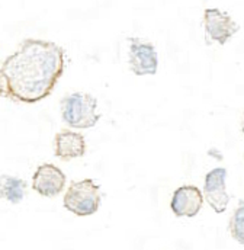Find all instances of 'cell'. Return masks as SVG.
I'll list each match as a JSON object with an SVG mask.
<instances>
[{"mask_svg":"<svg viewBox=\"0 0 244 250\" xmlns=\"http://www.w3.org/2000/svg\"><path fill=\"white\" fill-rule=\"evenodd\" d=\"M65 68L64 48L53 41L26 38L1 62L6 98L37 104L48 98Z\"/></svg>","mask_w":244,"mask_h":250,"instance_id":"cell-1","label":"cell"},{"mask_svg":"<svg viewBox=\"0 0 244 250\" xmlns=\"http://www.w3.org/2000/svg\"><path fill=\"white\" fill-rule=\"evenodd\" d=\"M61 120L70 128L87 129L99 123L98 101L86 92H73L64 96L60 102Z\"/></svg>","mask_w":244,"mask_h":250,"instance_id":"cell-2","label":"cell"},{"mask_svg":"<svg viewBox=\"0 0 244 250\" xmlns=\"http://www.w3.org/2000/svg\"><path fill=\"white\" fill-rule=\"evenodd\" d=\"M102 202L101 188L93 179H81L79 182H71L67 188L62 205L67 211L77 217H89L98 212Z\"/></svg>","mask_w":244,"mask_h":250,"instance_id":"cell-3","label":"cell"},{"mask_svg":"<svg viewBox=\"0 0 244 250\" xmlns=\"http://www.w3.org/2000/svg\"><path fill=\"white\" fill-rule=\"evenodd\" d=\"M203 29L208 44L217 42L225 45L240 31V26L227 12L208 7L203 12Z\"/></svg>","mask_w":244,"mask_h":250,"instance_id":"cell-4","label":"cell"},{"mask_svg":"<svg viewBox=\"0 0 244 250\" xmlns=\"http://www.w3.org/2000/svg\"><path fill=\"white\" fill-rule=\"evenodd\" d=\"M128 65L135 76H153L159 68L156 47L141 38H128Z\"/></svg>","mask_w":244,"mask_h":250,"instance_id":"cell-5","label":"cell"},{"mask_svg":"<svg viewBox=\"0 0 244 250\" xmlns=\"http://www.w3.org/2000/svg\"><path fill=\"white\" fill-rule=\"evenodd\" d=\"M227 170L224 167H215L205 175L203 181V199L217 212L223 214L230 202L227 192Z\"/></svg>","mask_w":244,"mask_h":250,"instance_id":"cell-6","label":"cell"},{"mask_svg":"<svg viewBox=\"0 0 244 250\" xmlns=\"http://www.w3.org/2000/svg\"><path fill=\"white\" fill-rule=\"evenodd\" d=\"M67 178L60 167L53 163L38 166L32 176V189L45 198H56L64 190Z\"/></svg>","mask_w":244,"mask_h":250,"instance_id":"cell-7","label":"cell"},{"mask_svg":"<svg viewBox=\"0 0 244 250\" xmlns=\"http://www.w3.org/2000/svg\"><path fill=\"white\" fill-rule=\"evenodd\" d=\"M203 205V193L198 187L183 185L173 192L170 209L176 217H196Z\"/></svg>","mask_w":244,"mask_h":250,"instance_id":"cell-8","label":"cell"},{"mask_svg":"<svg viewBox=\"0 0 244 250\" xmlns=\"http://www.w3.org/2000/svg\"><path fill=\"white\" fill-rule=\"evenodd\" d=\"M54 154L64 162L83 157L86 154L84 135L73 129H61L54 137Z\"/></svg>","mask_w":244,"mask_h":250,"instance_id":"cell-9","label":"cell"},{"mask_svg":"<svg viewBox=\"0 0 244 250\" xmlns=\"http://www.w3.org/2000/svg\"><path fill=\"white\" fill-rule=\"evenodd\" d=\"M26 190H28L26 181L12 175H0V199L18 205L23 201Z\"/></svg>","mask_w":244,"mask_h":250,"instance_id":"cell-10","label":"cell"},{"mask_svg":"<svg viewBox=\"0 0 244 250\" xmlns=\"http://www.w3.org/2000/svg\"><path fill=\"white\" fill-rule=\"evenodd\" d=\"M230 236L240 245H244V199L239 202L236 209L233 211L228 221Z\"/></svg>","mask_w":244,"mask_h":250,"instance_id":"cell-11","label":"cell"},{"mask_svg":"<svg viewBox=\"0 0 244 250\" xmlns=\"http://www.w3.org/2000/svg\"><path fill=\"white\" fill-rule=\"evenodd\" d=\"M6 95V80H4V74L0 65V98Z\"/></svg>","mask_w":244,"mask_h":250,"instance_id":"cell-12","label":"cell"},{"mask_svg":"<svg viewBox=\"0 0 244 250\" xmlns=\"http://www.w3.org/2000/svg\"><path fill=\"white\" fill-rule=\"evenodd\" d=\"M242 131H243V134H244V112H243V124H242Z\"/></svg>","mask_w":244,"mask_h":250,"instance_id":"cell-13","label":"cell"}]
</instances>
